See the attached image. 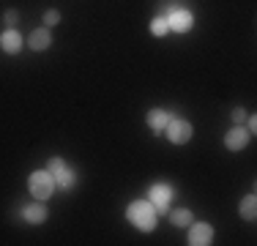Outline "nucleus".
Segmentation results:
<instances>
[{
  "label": "nucleus",
  "mask_w": 257,
  "mask_h": 246,
  "mask_svg": "<svg viewBox=\"0 0 257 246\" xmlns=\"http://www.w3.org/2000/svg\"><path fill=\"white\" fill-rule=\"evenodd\" d=\"M126 219L137 227L140 232H154L159 224V213L151 200H134L126 205Z\"/></svg>",
  "instance_id": "1"
},
{
  "label": "nucleus",
  "mask_w": 257,
  "mask_h": 246,
  "mask_svg": "<svg viewBox=\"0 0 257 246\" xmlns=\"http://www.w3.org/2000/svg\"><path fill=\"white\" fill-rule=\"evenodd\" d=\"M55 189H58V186H55V178H52L50 170H33V172H30V178H28V192H30V197L47 202L55 194Z\"/></svg>",
  "instance_id": "2"
},
{
  "label": "nucleus",
  "mask_w": 257,
  "mask_h": 246,
  "mask_svg": "<svg viewBox=\"0 0 257 246\" xmlns=\"http://www.w3.org/2000/svg\"><path fill=\"white\" fill-rule=\"evenodd\" d=\"M145 197L154 202L156 213H170V205H173V200H175V186L167 181H156L148 186V194Z\"/></svg>",
  "instance_id": "3"
},
{
  "label": "nucleus",
  "mask_w": 257,
  "mask_h": 246,
  "mask_svg": "<svg viewBox=\"0 0 257 246\" xmlns=\"http://www.w3.org/2000/svg\"><path fill=\"white\" fill-rule=\"evenodd\" d=\"M47 170L52 172V178H55V186L58 189H63V192H71V189L77 186V172L69 167V164L63 162L60 156H52L50 162H47Z\"/></svg>",
  "instance_id": "4"
},
{
  "label": "nucleus",
  "mask_w": 257,
  "mask_h": 246,
  "mask_svg": "<svg viewBox=\"0 0 257 246\" xmlns=\"http://www.w3.org/2000/svg\"><path fill=\"white\" fill-rule=\"evenodd\" d=\"M164 134H167V140L173 145H186L189 140H192V134H194V126L186 118L173 115V118L167 120V126H164Z\"/></svg>",
  "instance_id": "5"
},
{
  "label": "nucleus",
  "mask_w": 257,
  "mask_h": 246,
  "mask_svg": "<svg viewBox=\"0 0 257 246\" xmlns=\"http://www.w3.org/2000/svg\"><path fill=\"white\" fill-rule=\"evenodd\" d=\"M164 20H167L170 30H175V33H189L194 28V14L189 9H183V6H170Z\"/></svg>",
  "instance_id": "6"
},
{
  "label": "nucleus",
  "mask_w": 257,
  "mask_h": 246,
  "mask_svg": "<svg viewBox=\"0 0 257 246\" xmlns=\"http://www.w3.org/2000/svg\"><path fill=\"white\" fill-rule=\"evenodd\" d=\"M213 224L211 221H192L189 224V246H208L213 241Z\"/></svg>",
  "instance_id": "7"
},
{
  "label": "nucleus",
  "mask_w": 257,
  "mask_h": 246,
  "mask_svg": "<svg viewBox=\"0 0 257 246\" xmlns=\"http://www.w3.org/2000/svg\"><path fill=\"white\" fill-rule=\"evenodd\" d=\"M22 47H25V39H22V33L17 28H9L0 33V49L6 55H20Z\"/></svg>",
  "instance_id": "8"
},
{
  "label": "nucleus",
  "mask_w": 257,
  "mask_h": 246,
  "mask_svg": "<svg viewBox=\"0 0 257 246\" xmlns=\"http://www.w3.org/2000/svg\"><path fill=\"white\" fill-rule=\"evenodd\" d=\"M22 219H25L28 224H44V221L50 219V211H47V202H41V200L28 202V205L22 208Z\"/></svg>",
  "instance_id": "9"
},
{
  "label": "nucleus",
  "mask_w": 257,
  "mask_h": 246,
  "mask_svg": "<svg viewBox=\"0 0 257 246\" xmlns=\"http://www.w3.org/2000/svg\"><path fill=\"white\" fill-rule=\"evenodd\" d=\"M249 140H252V134L243 126H232L230 132L224 134V148H227V151H243V148L249 145Z\"/></svg>",
  "instance_id": "10"
},
{
  "label": "nucleus",
  "mask_w": 257,
  "mask_h": 246,
  "mask_svg": "<svg viewBox=\"0 0 257 246\" xmlns=\"http://www.w3.org/2000/svg\"><path fill=\"white\" fill-rule=\"evenodd\" d=\"M25 44L33 49V52H47V49L52 47V33H50V28H36L33 33L28 36Z\"/></svg>",
  "instance_id": "11"
},
{
  "label": "nucleus",
  "mask_w": 257,
  "mask_h": 246,
  "mask_svg": "<svg viewBox=\"0 0 257 246\" xmlns=\"http://www.w3.org/2000/svg\"><path fill=\"white\" fill-rule=\"evenodd\" d=\"M170 118H173V115H170L167 109L154 107V109H148V115H145V123H148V129L154 134H164V126H167Z\"/></svg>",
  "instance_id": "12"
},
{
  "label": "nucleus",
  "mask_w": 257,
  "mask_h": 246,
  "mask_svg": "<svg viewBox=\"0 0 257 246\" xmlns=\"http://www.w3.org/2000/svg\"><path fill=\"white\" fill-rule=\"evenodd\" d=\"M238 213H241V219L246 221H254L257 219V197L254 194H246L241 202H238Z\"/></svg>",
  "instance_id": "13"
},
{
  "label": "nucleus",
  "mask_w": 257,
  "mask_h": 246,
  "mask_svg": "<svg viewBox=\"0 0 257 246\" xmlns=\"http://www.w3.org/2000/svg\"><path fill=\"white\" fill-rule=\"evenodd\" d=\"M194 221V213L189 211V208H175V211H170V224L173 227H189Z\"/></svg>",
  "instance_id": "14"
},
{
  "label": "nucleus",
  "mask_w": 257,
  "mask_h": 246,
  "mask_svg": "<svg viewBox=\"0 0 257 246\" xmlns=\"http://www.w3.org/2000/svg\"><path fill=\"white\" fill-rule=\"evenodd\" d=\"M148 30L156 36V39H164V36L170 33V25H167V20H164V17H154V20H151V25H148Z\"/></svg>",
  "instance_id": "15"
},
{
  "label": "nucleus",
  "mask_w": 257,
  "mask_h": 246,
  "mask_svg": "<svg viewBox=\"0 0 257 246\" xmlns=\"http://www.w3.org/2000/svg\"><path fill=\"white\" fill-rule=\"evenodd\" d=\"M60 22V11L58 9H47L44 11V28H55Z\"/></svg>",
  "instance_id": "16"
},
{
  "label": "nucleus",
  "mask_w": 257,
  "mask_h": 246,
  "mask_svg": "<svg viewBox=\"0 0 257 246\" xmlns=\"http://www.w3.org/2000/svg\"><path fill=\"white\" fill-rule=\"evenodd\" d=\"M3 22L9 25V28H17V22H20V11H17V9H6L3 11Z\"/></svg>",
  "instance_id": "17"
},
{
  "label": "nucleus",
  "mask_w": 257,
  "mask_h": 246,
  "mask_svg": "<svg viewBox=\"0 0 257 246\" xmlns=\"http://www.w3.org/2000/svg\"><path fill=\"white\" fill-rule=\"evenodd\" d=\"M230 118H232V126H243V120H246V109L243 107H235L230 112Z\"/></svg>",
  "instance_id": "18"
},
{
  "label": "nucleus",
  "mask_w": 257,
  "mask_h": 246,
  "mask_svg": "<svg viewBox=\"0 0 257 246\" xmlns=\"http://www.w3.org/2000/svg\"><path fill=\"white\" fill-rule=\"evenodd\" d=\"M246 132H249V134H254V132H257V118H254V115L246 120Z\"/></svg>",
  "instance_id": "19"
}]
</instances>
